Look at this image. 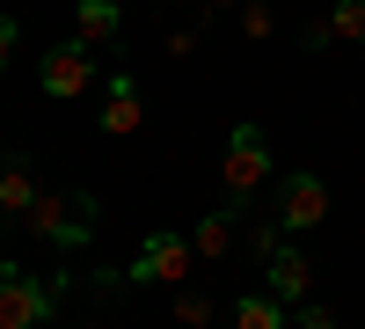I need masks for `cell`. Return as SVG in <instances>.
Wrapping results in <instances>:
<instances>
[{"label":"cell","mask_w":365,"mask_h":329,"mask_svg":"<svg viewBox=\"0 0 365 329\" xmlns=\"http://www.w3.org/2000/svg\"><path fill=\"white\" fill-rule=\"evenodd\" d=\"M73 293V271H51V278H29L22 263L0 256V329H51L58 300Z\"/></svg>","instance_id":"1"},{"label":"cell","mask_w":365,"mask_h":329,"mask_svg":"<svg viewBox=\"0 0 365 329\" xmlns=\"http://www.w3.org/2000/svg\"><path fill=\"white\" fill-rule=\"evenodd\" d=\"M96 220H103V205L88 191H44L29 205V234H44L51 249H81L88 234H96Z\"/></svg>","instance_id":"2"},{"label":"cell","mask_w":365,"mask_h":329,"mask_svg":"<svg viewBox=\"0 0 365 329\" xmlns=\"http://www.w3.org/2000/svg\"><path fill=\"white\" fill-rule=\"evenodd\" d=\"M263 176H270V146H263V125H234L227 139V161H220V183H227V205L241 213L256 191H263Z\"/></svg>","instance_id":"3"},{"label":"cell","mask_w":365,"mask_h":329,"mask_svg":"<svg viewBox=\"0 0 365 329\" xmlns=\"http://www.w3.org/2000/svg\"><path fill=\"white\" fill-rule=\"evenodd\" d=\"M190 234H146V249L132 256V285H182V278H190Z\"/></svg>","instance_id":"4"},{"label":"cell","mask_w":365,"mask_h":329,"mask_svg":"<svg viewBox=\"0 0 365 329\" xmlns=\"http://www.w3.org/2000/svg\"><path fill=\"white\" fill-rule=\"evenodd\" d=\"M37 81H44V96H88V81H96V44H81V37L51 44Z\"/></svg>","instance_id":"5"},{"label":"cell","mask_w":365,"mask_h":329,"mask_svg":"<svg viewBox=\"0 0 365 329\" xmlns=\"http://www.w3.org/2000/svg\"><path fill=\"white\" fill-rule=\"evenodd\" d=\"M322 213H329V191H322V176H285L278 183V227H322Z\"/></svg>","instance_id":"6"},{"label":"cell","mask_w":365,"mask_h":329,"mask_svg":"<svg viewBox=\"0 0 365 329\" xmlns=\"http://www.w3.org/2000/svg\"><path fill=\"white\" fill-rule=\"evenodd\" d=\"M44 191H37V161L29 154H0V213H15V220H29V205H37Z\"/></svg>","instance_id":"7"},{"label":"cell","mask_w":365,"mask_h":329,"mask_svg":"<svg viewBox=\"0 0 365 329\" xmlns=\"http://www.w3.org/2000/svg\"><path fill=\"white\" fill-rule=\"evenodd\" d=\"M139 125H146L139 81H132V74H110V88H103V132H110V139H132Z\"/></svg>","instance_id":"8"},{"label":"cell","mask_w":365,"mask_h":329,"mask_svg":"<svg viewBox=\"0 0 365 329\" xmlns=\"http://www.w3.org/2000/svg\"><path fill=\"white\" fill-rule=\"evenodd\" d=\"M263 285L278 293L285 308H299V300H307V293H314V263L299 256V249H278V256L263 263Z\"/></svg>","instance_id":"9"},{"label":"cell","mask_w":365,"mask_h":329,"mask_svg":"<svg viewBox=\"0 0 365 329\" xmlns=\"http://www.w3.org/2000/svg\"><path fill=\"white\" fill-rule=\"evenodd\" d=\"M73 22H81V44H117V29H125V8H117V0H81L73 8Z\"/></svg>","instance_id":"10"},{"label":"cell","mask_w":365,"mask_h":329,"mask_svg":"<svg viewBox=\"0 0 365 329\" xmlns=\"http://www.w3.org/2000/svg\"><path fill=\"white\" fill-rule=\"evenodd\" d=\"M234 227H241V213H234V205H220V213H205L197 227H190V249L212 263V256H227L234 249Z\"/></svg>","instance_id":"11"},{"label":"cell","mask_w":365,"mask_h":329,"mask_svg":"<svg viewBox=\"0 0 365 329\" xmlns=\"http://www.w3.org/2000/svg\"><path fill=\"white\" fill-rule=\"evenodd\" d=\"M234 329H285V300L278 293H241L234 300Z\"/></svg>","instance_id":"12"},{"label":"cell","mask_w":365,"mask_h":329,"mask_svg":"<svg viewBox=\"0 0 365 329\" xmlns=\"http://www.w3.org/2000/svg\"><path fill=\"white\" fill-rule=\"evenodd\" d=\"M175 322L212 329V293H197V285H175Z\"/></svg>","instance_id":"13"},{"label":"cell","mask_w":365,"mask_h":329,"mask_svg":"<svg viewBox=\"0 0 365 329\" xmlns=\"http://www.w3.org/2000/svg\"><path fill=\"white\" fill-rule=\"evenodd\" d=\"M329 29H336V44H365V0H336Z\"/></svg>","instance_id":"14"},{"label":"cell","mask_w":365,"mask_h":329,"mask_svg":"<svg viewBox=\"0 0 365 329\" xmlns=\"http://www.w3.org/2000/svg\"><path fill=\"white\" fill-rule=\"evenodd\" d=\"M241 29H249V37H270V8H263V0H249V8H241Z\"/></svg>","instance_id":"15"},{"label":"cell","mask_w":365,"mask_h":329,"mask_svg":"<svg viewBox=\"0 0 365 329\" xmlns=\"http://www.w3.org/2000/svg\"><path fill=\"white\" fill-rule=\"evenodd\" d=\"M88 285H96V293H103V300H117V293H125V285H132V271H96V278H88Z\"/></svg>","instance_id":"16"},{"label":"cell","mask_w":365,"mask_h":329,"mask_svg":"<svg viewBox=\"0 0 365 329\" xmlns=\"http://www.w3.org/2000/svg\"><path fill=\"white\" fill-rule=\"evenodd\" d=\"M299 329H336V315L314 308V300H299Z\"/></svg>","instance_id":"17"},{"label":"cell","mask_w":365,"mask_h":329,"mask_svg":"<svg viewBox=\"0 0 365 329\" xmlns=\"http://www.w3.org/2000/svg\"><path fill=\"white\" fill-rule=\"evenodd\" d=\"M299 44H307V51H329V44H336V29H329V22H307V37H299Z\"/></svg>","instance_id":"18"},{"label":"cell","mask_w":365,"mask_h":329,"mask_svg":"<svg viewBox=\"0 0 365 329\" xmlns=\"http://www.w3.org/2000/svg\"><path fill=\"white\" fill-rule=\"evenodd\" d=\"M15 59V15H0V66Z\"/></svg>","instance_id":"19"},{"label":"cell","mask_w":365,"mask_h":329,"mask_svg":"<svg viewBox=\"0 0 365 329\" xmlns=\"http://www.w3.org/2000/svg\"><path fill=\"white\" fill-rule=\"evenodd\" d=\"M212 8H234V0H212Z\"/></svg>","instance_id":"20"},{"label":"cell","mask_w":365,"mask_h":329,"mask_svg":"<svg viewBox=\"0 0 365 329\" xmlns=\"http://www.w3.org/2000/svg\"><path fill=\"white\" fill-rule=\"evenodd\" d=\"M58 329H73V322H58Z\"/></svg>","instance_id":"21"}]
</instances>
